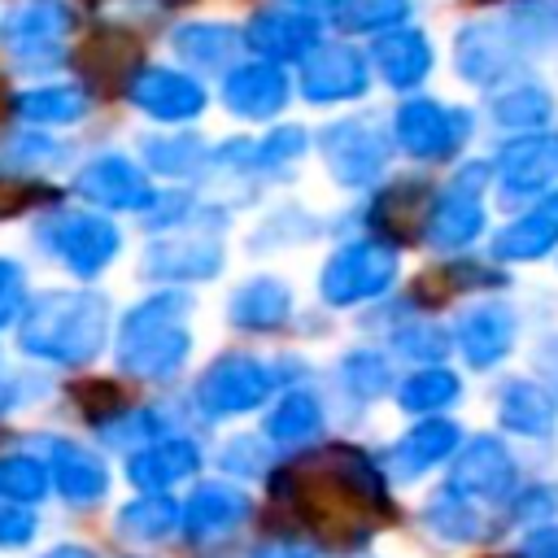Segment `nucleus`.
Returning <instances> with one entry per match:
<instances>
[{"label": "nucleus", "instance_id": "nucleus-22", "mask_svg": "<svg viewBox=\"0 0 558 558\" xmlns=\"http://www.w3.org/2000/svg\"><path fill=\"white\" fill-rule=\"evenodd\" d=\"M48 480L65 501H100L109 493V471L96 453L70 440H48Z\"/></svg>", "mask_w": 558, "mask_h": 558}, {"label": "nucleus", "instance_id": "nucleus-30", "mask_svg": "<svg viewBox=\"0 0 558 558\" xmlns=\"http://www.w3.org/2000/svg\"><path fill=\"white\" fill-rule=\"evenodd\" d=\"M13 113L26 118V122H39V126H65V122H78L87 113V96L70 83L31 87V92L13 96Z\"/></svg>", "mask_w": 558, "mask_h": 558}, {"label": "nucleus", "instance_id": "nucleus-32", "mask_svg": "<svg viewBox=\"0 0 558 558\" xmlns=\"http://www.w3.org/2000/svg\"><path fill=\"white\" fill-rule=\"evenodd\" d=\"M458 392H462V384H458L453 371H445V366H423V371H414L410 379H401L397 405L410 410V414H436V410L453 405Z\"/></svg>", "mask_w": 558, "mask_h": 558}, {"label": "nucleus", "instance_id": "nucleus-12", "mask_svg": "<svg viewBox=\"0 0 558 558\" xmlns=\"http://www.w3.org/2000/svg\"><path fill=\"white\" fill-rule=\"evenodd\" d=\"M366 92V57L349 44H318L301 65V96L314 105L353 100Z\"/></svg>", "mask_w": 558, "mask_h": 558}, {"label": "nucleus", "instance_id": "nucleus-4", "mask_svg": "<svg viewBox=\"0 0 558 558\" xmlns=\"http://www.w3.org/2000/svg\"><path fill=\"white\" fill-rule=\"evenodd\" d=\"M392 279H397V253L384 240H353L340 253H331V262L323 266L318 292L327 305H357V301L384 296Z\"/></svg>", "mask_w": 558, "mask_h": 558}, {"label": "nucleus", "instance_id": "nucleus-13", "mask_svg": "<svg viewBox=\"0 0 558 558\" xmlns=\"http://www.w3.org/2000/svg\"><path fill=\"white\" fill-rule=\"evenodd\" d=\"M74 187H78V196H87V201L100 205V209H144V205H153V187H148L144 170L131 166L122 153H100V157H92V161L78 170Z\"/></svg>", "mask_w": 558, "mask_h": 558}, {"label": "nucleus", "instance_id": "nucleus-15", "mask_svg": "<svg viewBox=\"0 0 558 558\" xmlns=\"http://www.w3.org/2000/svg\"><path fill=\"white\" fill-rule=\"evenodd\" d=\"M523 61V44L514 31L497 26V22H475L458 35V70L466 83H497L510 70H519Z\"/></svg>", "mask_w": 558, "mask_h": 558}, {"label": "nucleus", "instance_id": "nucleus-36", "mask_svg": "<svg viewBox=\"0 0 558 558\" xmlns=\"http://www.w3.org/2000/svg\"><path fill=\"white\" fill-rule=\"evenodd\" d=\"M48 493V466L31 453H9L0 458V497L13 501V506H31V501H44Z\"/></svg>", "mask_w": 558, "mask_h": 558}, {"label": "nucleus", "instance_id": "nucleus-18", "mask_svg": "<svg viewBox=\"0 0 558 558\" xmlns=\"http://www.w3.org/2000/svg\"><path fill=\"white\" fill-rule=\"evenodd\" d=\"M244 519H248V497H244L240 488H231V484H201V488L183 501V514H179L183 536H187L192 545H205V541H214V536H227V532H235Z\"/></svg>", "mask_w": 558, "mask_h": 558}, {"label": "nucleus", "instance_id": "nucleus-42", "mask_svg": "<svg viewBox=\"0 0 558 558\" xmlns=\"http://www.w3.org/2000/svg\"><path fill=\"white\" fill-rule=\"evenodd\" d=\"M397 349H401L405 357H423V362H436V357H445L449 340H445V331H440V327H432V323H418V327H405V331H397Z\"/></svg>", "mask_w": 558, "mask_h": 558}, {"label": "nucleus", "instance_id": "nucleus-23", "mask_svg": "<svg viewBox=\"0 0 558 558\" xmlns=\"http://www.w3.org/2000/svg\"><path fill=\"white\" fill-rule=\"evenodd\" d=\"M196 466H201V449L192 440H179L174 436V440H148L140 453H131L126 475L144 493H166L170 484L187 480Z\"/></svg>", "mask_w": 558, "mask_h": 558}, {"label": "nucleus", "instance_id": "nucleus-25", "mask_svg": "<svg viewBox=\"0 0 558 558\" xmlns=\"http://www.w3.org/2000/svg\"><path fill=\"white\" fill-rule=\"evenodd\" d=\"M288 314H292V292H288V283H279L270 275L240 283L227 305V318L240 331H275L288 323Z\"/></svg>", "mask_w": 558, "mask_h": 558}, {"label": "nucleus", "instance_id": "nucleus-48", "mask_svg": "<svg viewBox=\"0 0 558 558\" xmlns=\"http://www.w3.org/2000/svg\"><path fill=\"white\" fill-rule=\"evenodd\" d=\"M523 558H558V523L527 532V541H523Z\"/></svg>", "mask_w": 558, "mask_h": 558}, {"label": "nucleus", "instance_id": "nucleus-19", "mask_svg": "<svg viewBox=\"0 0 558 558\" xmlns=\"http://www.w3.org/2000/svg\"><path fill=\"white\" fill-rule=\"evenodd\" d=\"M514 344V314L497 301L488 305H471L462 318H458V349L462 357L475 366V371H488L497 366Z\"/></svg>", "mask_w": 558, "mask_h": 558}, {"label": "nucleus", "instance_id": "nucleus-9", "mask_svg": "<svg viewBox=\"0 0 558 558\" xmlns=\"http://www.w3.org/2000/svg\"><path fill=\"white\" fill-rule=\"evenodd\" d=\"M0 39L22 65H52L70 39V9L61 0H26L4 17Z\"/></svg>", "mask_w": 558, "mask_h": 558}, {"label": "nucleus", "instance_id": "nucleus-45", "mask_svg": "<svg viewBox=\"0 0 558 558\" xmlns=\"http://www.w3.org/2000/svg\"><path fill=\"white\" fill-rule=\"evenodd\" d=\"M554 510H558V493H554V488H527V493L514 501V519H523V523L545 519V514H554Z\"/></svg>", "mask_w": 558, "mask_h": 558}, {"label": "nucleus", "instance_id": "nucleus-10", "mask_svg": "<svg viewBox=\"0 0 558 558\" xmlns=\"http://www.w3.org/2000/svg\"><path fill=\"white\" fill-rule=\"evenodd\" d=\"M488 166H466L427 209V240L436 248H462L484 231V205H480V187H484Z\"/></svg>", "mask_w": 558, "mask_h": 558}, {"label": "nucleus", "instance_id": "nucleus-29", "mask_svg": "<svg viewBox=\"0 0 558 558\" xmlns=\"http://www.w3.org/2000/svg\"><path fill=\"white\" fill-rule=\"evenodd\" d=\"M497 414H501V423H506L510 432H519V436H545V432L554 427V414H558V410H554V397H549L541 384L514 379V384L501 388Z\"/></svg>", "mask_w": 558, "mask_h": 558}, {"label": "nucleus", "instance_id": "nucleus-44", "mask_svg": "<svg viewBox=\"0 0 558 558\" xmlns=\"http://www.w3.org/2000/svg\"><path fill=\"white\" fill-rule=\"evenodd\" d=\"M35 514L26 506H0V549H17L35 536Z\"/></svg>", "mask_w": 558, "mask_h": 558}, {"label": "nucleus", "instance_id": "nucleus-37", "mask_svg": "<svg viewBox=\"0 0 558 558\" xmlns=\"http://www.w3.org/2000/svg\"><path fill=\"white\" fill-rule=\"evenodd\" d=\"M70 157L65 144H52V140H39V135H17L0 148V161L13 170V174H31V170H52Z\"/></svg>", "mask_w": 558, "mask_h": 558}, {"label": "nucleus", "instance_id": "nucleus-21", "mask_svg": "<svg viewBox=\"0 0 558 558\" xmlns=\"http://www.w3.org/2000/svg\"><path fill=\"white\" fill-rule=\"evenodd\" d=\"M244 44L270 61H296V57H310L318 48V22H310L292 9H270V13H257L248 22Z\"/></svg>", "mask_w": 558, "mask_h": 558}, {"label": "nucleus", "instance_id": "nucleus-49", "mask_svg": "<svg viewBox=\"0 0 558 558\" xmlns=\"http://www.w3.org/2000/svg\"><path fill=\"white\" fill-rule=\"evenodd\" d=\"M248 558H314V545H301V541H266Z\"/></svg>", "mask_w": 558, "mask_h": 558}, {"label": "nucleus", "instance_id": "nucleus-51", "mask_svg": "<svg viewBox=\"0 0 558 558\" xmlns=\"http://www.w3.org/2000/svg\"><path fill=\"white\" fill-rule=\"evenodd\" d=\"M0 405H9V392H4V384H0Z\"/></svg>", "mask_w": 558, "mask_h": 558}, {"label": "nucleus", "instance_id": "nucleus-39", "mask_svg": "<svg viewBox=\"0 0 558 558\" xmlns=\"http://www.w3.org/2000/svg\"><path fill=\"white\" fill-rule=\"evenodd\" d=\"M340 375H344V384H349L357 397H366V401L388 388V366H384L379 353H349L344 366H340Z\"/></svg>", "mask_w": 558, "mask_h": 558}, {"label": "nucleus", "instance_id": "nucleus-2", "mask_svg": "<svg viewBox=\"0 0 558 558\" xmlns=\"http://www.w3.org/2000/svg\"><path fill=\"white\" fill-rule=\"evenodd\" d=\"M109 331V301L87 288H57L35 296L22 310L17 344L31 357L57 362V366H83L100 353Z\"/></svg>", "mask_w": 558, "mask_h": 558}, {"label": "nucleus", "instance_id": "nucleus-16", "mask_svg": "<svg viewBox=\"0 0 558 558\" xmlns=\"http://www.w3.org/2000/svg\"><path fill=\"white\" fill-rule=\"evenodd\" d=\"M222 105H227L235 118H248V122L275 118V113L288 105V74H283L275 61H244V65H231V74L222 78Z\"/></svg>", "mask_w": 558, "mask_h": 558}, {"label": "nucleus", "instance_id": "nucleus-46", "mask_svg": "<svg viewBox=\"0 0 558 558\" xmlns=\"http://www.w3.org/2000/svg\"><path fill=\"white\" fill-rule=\"evenodd\" d=\"M35 196H39V192H35L31 183H22V179H13V174H0V218L22 214V205L35 201Z\"/></svg>", "mask_w": 558, "mask_h": 558}, {"label": "nucleus", "instance_id": "nucleus-11", "mask_svg": "<svg viewBox=\"0 0 558 558\" xmlns=\"http://www.w3.org/2000/svg\"><path fill=\"white\" fill-rule=\"evenodd\" d=\"M514 488V458L497 436H475L449 475V493L466 501H506Z\"/></svg>", "mask_w": 558, "mask_h": 558}, {"label": "nucleus", "instance_id": "nucleus-40", "mask_svg": "<svg viewBox=\"0 0 558 558\" xmlns=\"http://www.w3.org/2000/svg\"><path fill=\"white\" fill-rule=\"evenodd\" d=\"M349 13L357 31H401V22L414 13V0H353Z\"/></svg>", "mask_w": 558, "mask_h": 558}, {"label": "nucleus", "instance_id": "nucleus-50", "mask_svg": "<svg viewBox=\"0 0 558 558\" xmlns=\"http://www.w3.org/2000/svg\"><path fill=\"white\" fill-rule=\"evenodd\" d=\"M44 558H96V554L83 549V545H57V549H48Z\"/></svg>", "mask_w": 558, "mask_h": 558}, {"label": "nucleus", "instance_id": "nucleus-1", "mask_svg": "<svg viewBox=\"0 0 558 558\" xmlns=\"http://www.w3.org/2000/svg\"><path fill=\"white\" fill-rule=\"evenodd\" d=\"M270 493L296 514L310 536L340 549L366 545L392 519V497L379 466L353 445H331L296 458L270 480Z\"/></svg>", "mask_w": 558, "mask_h": 558}, {"label": "nucleus", "instance_id": "nucleus-3", "mask_svg": "<svg viewBox=\"0 0 558 558\" xmlns=\"http://www.w3.org/2000/svg\"><path fill=\"white\" fill-rule=\"evenodd\" d=\"M187 296L183 292H157L122 314L118 327V366L135 379H170L192 353L187 331Z\"/></svg>", "mask_w": 558, "mask_h": 558}, {"label": "nucleus", "instance_id": "nucleus-41", "mask_svg": "<svg viewBox=\"0 0 558 558\" xmlns=\"http://www.w3.org/2000/svg\"><path fill=\"white\" fill-rule=\"evenodd\" d=\"M301 153H305V131H301V126H279V131L266 135L262 144L244 148V157L257 161V166H283V161H292V157H301Z\"/></svg>", "mask_w": 558, "mask_h": 558}, {"label": "nucleus", "instance_id": "nucleus-31", "mask_svg": "<svg viewBox=\"0 0 558 558\" xmlns=\"http://www.w3.org/2000/svg\"><path fill=\"white\" fill-rule=\"evenodd\" d=\"M179 501H170L166 493H148L118 510V532L131 541H166L179 527Z\"/></svg>", "mask_w": 558, "mask_h": 558}, {"label": "nucleus", "instance_id": "nucleus-28", "mask_svg": "<svg viewBox=\"0 0 558 558\" xmlns=\"http://www.w3.org/2000/svg\"><path fill=\"white\" fill-rule=\"evenodd\" d=\"M240 44H244L240 31H231L222 22H192V26L174 31V52L196 70H231Z\"/></svg>", "mask_w": 558, "mask_h": 558}, {"label": "nucleus", "instance_id": "nucleus-27", "mask_svg": "<svg viewBox=\"0 0 558 558\" xmlns=\"http://www.w3.org/2000/svg\"><path fill=\"white\" fill-rule=\"evenodd\" d=\"M375 65L392 87H418L432 70V44L423 39V31L401 26L375 44Z\"/></svg>", "mask_w": 558, "mask_h": 558}, {"label": "nucleus", "instance_id": "nucleus-26", "mask_svg": "<svg viewBox=\"0 0 558 558\" xmlns=\"http://www.w3.org/2000/svg\"><path fill=\"white\" fill-rule=\"evenodd\" d=\"M458 440H462V432H458V423H449V418H423V423H414V427L397 440V449H392L397 475H405V480L423 475L427 466L445 462V458L458 449Z\"/></svg>", "mask_w": 558, "mask_h": 558}, {"label": "nucleus", "instance_id": "nucleus-5", "mask_svg": "<svg viewBox=\"0 0 558 558\" xmlns=\"http://www.w3.org/2000/svg\"><path fill=\"white\" fill-rule=\"evenodd\" d=\"M35 235H39V244H44L65 270H74L78 279L100 275V270L113 262L118 244H122L118 227H113L109 218H100V214H52V218L39 222Z\"/></svg>", "mask_w": 558, "mask_h": 558}, {"label": "nucleus", "instance_id": "nucleus-24", "mask_svg": "<svg viewBox=\"0 0 558 558\" xmlns=\"http://www.w3.org/2000/svg\"><path fill=\"white\" fill-rule=\"evenodd\" d=\"M558 244V192L541 196L523 218H514L501 235H497V257L506 262H536Z\"/></svg>", "mask_w": 558, "mask_h": 558}, {"label": "nucleus", "instance_id": "nucleus-17", "mask_svg": "<svg viewBox=\"0 0 558 558\" xmlns=\"http://www.w3.org/2000/svg\"><path fill=\"white\" fill-rule=\"evenodd\" d=\"M497 174L506 196H541V187L558 179V135L510 140L497 153Z\"/></svg>", "mask_w": 558, "mask_h": 558}, {"label": "nucleus", "instance_id": "nucleus-38", "mask_svg": "<svg viewBox=\"0 0 558 558\" xmlns=\"http://www.w3.org/2000/svg\"><path fill=\"white\" fill-rule=\"evenodd\" d=\"M144 157H148L161 174H192L209 153H205V144L192 140V135H170V140H148V144H144Z\"/></svg>", "mask_w": 558, "mask_h": 558}, {"label": "nucleus", "instance_id": "nucleus-8", "mask_svg": "<svg viewBox=\"0 0 558 558\" xmlns=\"http://www.w3.org/2000/svg\"><path fill=\"white\" fill-rule=\"evenodd\" d=\"M392 131H397V144L410 157H418V161H445L471 135V113L466 109H449L440 100H405L397 109Z\"/></svg>", "mask_w": 558, "mask_h": 558}, {"label": "nucleus", "instance_id": "nucleus-35", "mask_svg": "<svg viewBox=\"0 0 558 558\" xmlns=\"http://www.w3.org/2000/svg\"><path fill=\"white\" fill-rule=\"evenodd\" d=\"M427 527L440 536V541H480L488 527H484V519H480V510L466 501V497H458V493H436L432 501H427Z\"/></svg>", "mask_w": 558, "mask_h": 558}, {"label": "nucleus", "instance_id": "nucleus-47", "mask_svg": "<svg viewBox=\"0 0 558 558\" xmlns=\"http://www.w3.org/2000/svg\"><path fill=\"white\" fill-rule=\"evenodd\" d=\"M292 13H301V17H349V9H353V0H283Z\"/></svg>", "mask_w": 558, "mask_h": 558}, {"label": "nucleus", "instance_id": "nucleus-34", "mask_svg": "<svg viewBox=\"0 0 558 558\" xmlns=\"http://www.w3.org/2000/svg\"><path fill=\"white\" fill-rule=\"evenodd\" d=\"M493 118L501 126H514V131H536L554 118V96L536 83H514V87L493 96Z\"/></svg>", "mask_w": 558, "mask_h": 558}, {"label": "nucleus", "instance_id": "nucleus-43", "mask_svg": "<svg viewBox=\"0 0 558 558\" xmlns=\"http://www.w3.org/2000/svg\"><path fill=\"white\" fill-rule=\"evenodd\" d=\"M22 301H26V275L17 262L0 257V327H9L17 314H22Z\"/></svg>", "mask_w": 558, "mask_h": 558}, {"label": "nucleus", "instance_id": "nucleus-20", "mask_svg": "<svg viewBox=\"0 0 558 558\" xmlns=\"http://www.w3.org/2000/svg\"><path fill=\"white\" fill-rule=\"evenodd\" d=\"M222 270V248L214 240H157L144 253V275L148 279H170V283H201Z\"/></svg>", "mask_w": 558, "mask_h": 558}, {"label": "nucleus", "instance_id": "nucleus-33", "mask_svg": "<svg viewBox=\"0 0 558 558\" xmlns=\"http://www.w3.org/2000/svg\"><path fill=\"white\" fill-rule=\"evenodd\" d=\"M323 432V405L310 397V392H288L270 418H266V436L275 445H305Z\"/></svg>", "mask_w": 558, "mask_h": 558}, {"label": "nucleus", "instance_id": "nucleus-6", "mask_svg": "<svg viewBox=\"0 0 558 558\" xmlns=\"http://www.w3.org/2000/svg\"><path fill=\"white\" fill-rule=\"evenodd\" d=\"M275 371L257 357H244V353H227L218 357L201 384H196V405L214 418H227V414H248L257 410L270 392H275Z\"/></svg>", "mask_w": 558, "mask_h": 558}, {"label": "nucleus", "instance_id": "nucleus-14", "mask_svg": "<svg viewBox=\"0 0 558 558\" xmlns=\"http://www.w3.org/2000/svg\"><path fill=\"white\" fill-rule=\"evenodd\" d=\"M131 105L144 109L148 118L157 122H187L205 109V87L179 70H166V65H153V70H140L126 87Z\"/></svg>", "mask_w": 558, "mask_h": 558}, {"label": "nucleus", "instance_id": "nucleus-7", "mask_svg": "<svg viewBox=\"0 0 558 558\" xmlns=\"http://www.w3.org/2000/svg\"><path fill=\"white\" fill-rule=\"evenodd\" d=\"M388 135L375 118H340L323 131V157L336 183L344 187H366L371 179H379V170L388 166Z\"/></svg>", "mask_w": 558, "mask_h": 558}]
</instances>
